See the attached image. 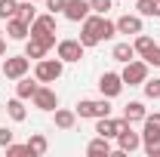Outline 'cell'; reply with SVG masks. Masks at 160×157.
Masks as SVG:
<instances>
[{
  "instance_id": "cell-1",
  "label": "cell",
  "mask_w": 160,
  "mask_h": 157,
  "mask_svg": "<svg viewBox=\"0 0 160 157\" xmlns=\"http://www.w3.org/2000/svg\"><path fill=\"white\" fill-rule=\"evenodd\" d=\"M77 117H89V120H96V117H111V99H80L77 102Z\"/></svg>"
},
{
  "instance_id": "cell-2",
  "label": "cell",
  "mask_w": 160,
  "mask_h": 157,
  "mask_svg": "<svg viewBox=\"0 0 160 157\" xmlns=\"http://www.w3.org/2000/svg\"><path fill=\"white\" fill-rule=\"evenodd\" d=\"M62 71H65V62L62 59H37V65H34V77L40 80V83H52V80L62 77Z\"/></svg>"
},
{
  "instance_id": "cell-3",
  "label": "cell",
  "mask_w": 160,
  "mask_h": 157,
  "mask_svg": "<svg viewBox=\"0 0 160 157\" xmlns=\"http://www.w3.org/2000/svg\"><path fill=\"white\" fill-rule=\"evenodd\" d=\"M28 68H31V59H28V56H6L0 74H3L6 80H19V77L28 74Z\"/></svg>"
},
{
  "instance_id": "cell-4",
  "label": "cell",
  "mask_w": 160,
  "mask_h": 157,
  "mask_svg": "<svg viewBox=\"0 0 160 157\" xmlns=\"http://www.w3.org/2000/svg\"><path fill=\"white\" fill-rule=\"evenodd\" d=\"M120 77H123V86L129 83V86H142L145 80H148V62H126L123 65V71H120Z\"/></svg>"
},
{
  "instance_id": "cell-5",
  "label": "cell",
  "mask_w": 160,
  "mask_h": 157,
  "mask_svg": "<svg viewBox=\"0 0 160 157\" xmlns=\"http://www.w3.org/2000/svg\"><path fill=\"white\" fill-rule=\"evenodd\" d=\"M99 22H102L99 13H92V16H86V19H83V28H80V43H83L86 49H89V46H96V43H102Z\"/></svg>"
},
{
  "instance_id": "cell-6",
  "label": "cell",
  "mask_w": 160,
  "mask_h": 157,
  "mask_svg": "<svg viewBox=\"0 0 160 157\" xmlns=\"http://www.w3.org/2000/svg\"><path fill=\"white\" fill-rule=\"evenodd\" d=\"M99 93L105 99H117L120 93H123V77L114 74V71H105V74L99 77Z\"/></svg>"
},
{
  "instance_id": "cell-7",
  "label": "cell",
  "mask_w": 160,
  "mask_h": 157,
  "mask_svg": "<svg viewBox=\"0 0 160 157\" xmlns=\"http://www.w3.org/2000/svg\"><path fill=\"white\" fill-rule=\"evenodd\" d=\"M34 108H40V111H56L59 108V96H56V89H49V86H43L40 83L37 93H34Z\"/></svg>"
},
{
  "instance_id": "cell-8",
  "label": "cell",
  "mask_w": 160,
  "mask_h": 157,
  "mask_svg": "<svg viewBox=\"0 0 160 157\" xmlns=\"http://www.w3.org/2000/svg\"><path fill=\"white\" fill-rule=\"evenodd\" d=\"M56 49H59V59H62V62H80L86 46H83L80 40H71V37H68V40H59V46H56Z\"/></svg>"
},
{
  "instance_id": "cell-9",
  "label": "cell",
  "mask_w": 160,
  "mask_h": 157,
  "mask_svg": "<svg viewBox=\"0 0 160 157\" xmlns=\"http://www.w3.org/2000/svg\"><path fill=\"white\" fill-rule=\"evenodd\" d=\"M62 13H65V19H68V22H83L92 9H89V0H68Z\"/></svg>"
},
{
  "instance_id": "cell-10",
  "label": "cell",
  "mask_w": 160,
  "mask_h": 157,
  "mask_svg": "<svg viewBox=\"0 0 160 157\" xmlns=\"http://www.w3.org/2000/svg\"><path fill=\"white\" fill-rule=\"evenodd\" d=\"M43 34H56V16L46 13V16H37L31 22V37H43Z\"/></svg>"
},
{
  "instance_id": "cell-11",
  "label": "cell",
  "mask_w": 160,
  "mask_h": 157,
  "mask_svg": "<svg viewBox=\"0 0 160 157\" xmlns=\"http://www.w3.org/2000/svg\"><path fill=\"white\" fill-rule=\"evenodd\" d=\"M6 34H9V40H28L31 25H28V22H22L19 16H12V19H6Z\"/></svg>"
},
{
  "instance_id": "cell-12",
  "label": "cell",
  "mask_w": 160,
  "mask_h": 157,
  "mask_svg": "<svg viewBox=\"0 0 160 157\" xmlns=\"http://www.w3.org/2000/svg\"><path fill=\"white\" fill-rule=\"evenodd\" d=\"M117 145H120L123 154H132V151L142 145V136H139V133H132V126H129V129H123V133L117 136Z\"/></svg>"
},
{
  "instance_id": "cell-13",
  "label": "cell",
  "mask_w": 160,
  "mask_h": 157,
  "mask_svg": "<svg viewBox=\"0 0 160 157\" xmlns=\"http://www.w3.org/2000/svg\"><path fill=\"white\" fill-rule=\"evenodd\" d=\"M117 34H142V16H120L117 19Z\"/></svg>"
},
{
  "instance_id": "cell-14",
  "label": "cell",
  "mask_w": 160,
  "mask_h": 157,
  "mask_svg": "<svg viewBox=\"0 0 160 157\" xmlns=\"http://www.w3.org/2000/svg\"><path fill=\"white\" fill-rule=\"evenodd\" d=\"M25 145H28V151H31V157H43L46 151H49V142H46V136H43V133H31Z\"/></svg>"
},
{
  "instance_id": "cell-15",
  "label": "cell",
  "mask_w": 160,
  "mask_h": 157,
  "mask_svg": "<svg viewBox=\"0 0 160 157\" xmlns=\"http://www.w3.org/2000/svg\"><path fill=\"white\" fill-rule=\"evenodd\" d=\"M145 133H142V142H154L160 139V114H145Z\"/></svg>"
},
{
  "instance_id": "cell-16",
  "label": "cell",
  "mask_w": 160,
  "mask_h": 157,
  "mask_svg": "<svg viewBox=\"0 0 160 157\" xmlns=\"http://www.w3.org/2000/svg\"><path fill=\"white\" fill-rule=\"evenodd\" d=\"M86 154H89V157H108V154H111V139L96 136L89 145H86Z\"/></svg>"
},
{
  "instance_id": "cell-17",
  "label": "cell",
  "mask_w": 160,
  "mask_h": 157,
  "mask_svg": "<svg viewBox=\"0 0 160 157\" xmlns=\"http://www.w3.org/2000/svg\"><path fill=\"white\" fill-rule=\"evenodd\" d=\"M111 59L120 62V65L132 62V59H136V46H132V43H114V49H111Z\"/></svg>"
},
{
  "instance_id": "cell-18",
  "label": "cell",
  "mask_w": 160,
  "mask_h": 157,
  "mask_svg": "<svg viewBox=\"0 0 160 157\" xmlns=\"http://www.w3.org/2000/svg\"><path fill=\"white\" fill-rule=\"evenodd\" d=\"M37 86H40V80L34 77H19V83H16V96L19 99H34V93H37Z\"/></svg>"
},
{
  "instance_id": "cell-19",
  "label": "cell",
  "mask_w": 160,
  "mask_h": 157,
  "mask_svg": "<svg viewBox=\"0 0 160 157\" xmlns=\"http://www.w3.org/2000/svg\"><path fill=\"white\" fill-rule=\"evenodd\" d=\"M52 114H56V126H59V129H74V123H77V111H68V108H56Z\"/></svg>"
},
{
  "instance_id": "cell-20",
  "label": "cell",
  "mask_w": 160,
  "mask_h": 157,
  "mask_svg": "<svg viewBox=\"0 0 160 157\" xmlns=\"http://www.w3.org/2000/svg\"><path fill=\"white\" fill-rule=\"evenodd\" d=\"M6 114H9V117L16 120V123H22V120L28 117V111H25V99H9V102H6Z\"/></svg>"
},
{
  "instance_id": "cell-21",
  "label": "cell",
  "mask_w": 160,
  "mask_h": 157,
  "mask_svg": "<svg viewBox=\"0 0 160 157\" xmlns=\"http://www.w3.org/2000/svg\"><path fill=\"white\" fill-rule=\"evenodd\" d=\"M96 133L105 139H117V120L111 117H96Z\"/></svg>"
},
{
  "instance_id": "cell-22",
  "label": "cell",
  "mask_w": 160,
  "mask_h": 157,
  "mask_svg": "<svg viewBox=\"0 0 160 157\" xmlns=\"http://www.w3.org/2000/svg\"><path fill=\"white\" fill-rule=\"evenodd\" d=\"M145 114H148V111H145V105H142V102H129V105L123 108V117L129 120V123H139V120H145Z\"/></svg>"
},
{
  "instance_id": "cell-23",
  "label": "cell",
  "mask_w": 160,
  "mask_h": 157,
  "mask_svg": "<svg viewBox=\"0 0 160 157\" xmlns=\"http://www.w3.org/2000/svg\"><path fill=\"white\" fill-rule=\"evenodd\" d=\"M46 53H49V49H46L37 37H28V43H25V56H28V59H43Z\"/></svg>"
},
{
  "instance_id": "cell-24",
  "label": "cell",
  "mask_w": 160,
  "mask_h": 157,
  "mask_svg": "<svg viewBox=\"0 0 160 157\" xmlns=\"http://www.w3.org/2000/svg\"><path fill=\"white\" fill-rule=\"evenodd\" d=\"M16 16H19L22 22H31L37 19V9H34V0H19V9H16Z\"/></svg>"
},
{
  "instance_id": "cell-25",
  "label": "cell",
  "mask_w": 160,
  "mask_h": 157,
  "mask_svg": "<svg viewBox=\"0 0 160 157\" xmlns=\"http://www.w3.org/2000/svg\"><path fill=\"white\" fill-rule=\"evenodd\" d=\"M136 9H139V16H154V19H160V0H136Z\"/></svg>"
},
{
  "instance_id": "cell-26",
  "label": "cell",
  "mask_w": 160,
  "mask_h": 157,
  "mask_svg": "<svg viewBox=\"0 0 160 157\" xmlns=\"http://www.w3.org/2000/svg\"><path fill=\"white\" fill-rule=\"evenodd\" d=\"M132 46H136V53H139L142 59H145V56H148V53H151V49H154L157 43L148 37V34H136V43H132Z\"/></svg>"
},
{
  "instance_id": "cell-27",
  "label": "cell",
  "mask_w": 160,
  "mask_h": 157,
  "mask_svg": "<svg viewBox=\"0 0 160 157\" xmlns=\"http://www.w3.org/2000/svg\"><path fill=\"white\" fill-rule=\"evenodd\" d=\"M99 31H102V40H111L114 34H117V22H111V19H105V16H102Z\"/></svg>"
},
{
  "instance_id": "cell-28",
  "label": "cell",
  "mask_w": 160,
  "mask_h": 157,
  "mask_svg": "<svg viewBox=\"0 0 160 157\" xmlns=\"http://www.w3.org/2000/svg\"><path fill=\"white\" fill-rule=\"evenodd\" d=\"M19 9V0H0V19H12Z\"/></svg>"
},
{
  "instance_id": "cell-29",
  "label": "cell",
  "mask_w": 160,
  "mask_h": 157,
  "mask_svg": "<svg viewBox=\"0 0 160 157\" xmlns=\"http://www.w3.org/2000/svg\"><path fill=\"white\" fill-rule=\"evenodd\" d=\"M142 86H145V96H148V99H160V80L157 77H154V80H145Z\"/></svg>"
},
{
  "instance_id": "cell-30",
  "label": "cell",
  "mask_w": 160,
  "mask_h": 157,
  "mask_svg": "<svg viewBox=\"0 0 160 157\" xmlns=\"http://www.w3.org/2000/svg\"><path fill=\"white\" fill-rule=\"evenodd\" d=\"M111 3H114V0H89V9L99 13V16H105V13L111 9Z\"/></svg>"
},
{
  "instance_id": "cell-31",
  "label": "cell",
  "mask_w": 160,
  "mask_h": 157,
  "mask_svg": "<svg viewBox=\"0 0 160 157\" xmlns=\"http://www.w3.org/2000/svg\"><path fill=\"white\" fill-rule=\"evenodd\" d=\"M3 151H6L9 157H25V154H31V151H28V145H16V142H12V145H6Z\"/></svg>"
},
{
  "instance_id": "cell-32",
  "label": "cell",
  "mask_w": 160,
  "mask_h": 157,
  "mask_svg": "<svg viewBox=\"0 0 160 157\" xmlns=\"http://www.w3.org/2000/svg\"><path fill=\"white\" fill-rule=\"evenodd\" d=\"M145 154H148V157H160V139H154V142H145Z\"/></svg>"
},
{
  "instance_id": "cell-33",
  "label": "cell",
  "mask_w": 160,
  "mask_h": 157,
  "mask_svg": "<svg viewBox=\"0 0 160 157\" xmlns=\"http://www.w3.org/2000/svg\"><path fill=\"white\" fill-rule=\"evenodd\" d=\"M6 145H12V129L9 126H0V148H6Z\"/></svg>"
},
{
  "instance_id": "cell-34",
  "label": "cell",
  "mask_w": 160,
  "mask_h": 157,
  "mask_svg": "<svg viewBox=\"0 0 160 157\" xmlns=\"http://www.w3.org/2000/svg\"><path fill=\"white\" fill-rule=\"evenodd\" d=\"M43 3H46V9L56 16V13H62V9H65V3H68V0H43Z\"/></svg>"
},
{
  "instance_id": "cell-35",
  "label": "cell",
  "mask_w": 160,
  "mask_h": 157,
  "mask_svg": "<svg viewBox=\"0 0 160 157\" xmlns=\"http://www.w3.org/2000/svg\"><path fill=\"white\" fill-rule=\"evenodd\" d=\"M145 62H148V65H154V68H160V46H154V49L145 56Z\"/></svg>"
},
{
  "instance_id": "cell-36",
  "label": "cell",
  "mask_w": 160,
  "mask_h": 157,
  "mask_svg": "<svg viewBox=\"0 0 160 157\" xmlns=\"http://www.w3.org/2000/svg\"><path fill=\"white\" fill-rule=\"evenodd\" d=\"M0 56H6V40H3V34H0Z\"/></svg>"
},
{
  "instance_id": "cell-37",
  "label": "cell",
  "mask_w": 160,
  "mask_h": 157,
  "mask_svg": "<svg viewBox=\"0 0 160 157\" xmlns=\"http://www.w3.org/2000/svg\"><path fill=\"white\" fill-rule=\"evenodd\" d=\"M34 3H40V0H34Z\"/></svg>"
},
{
  "instance_id": "cell-38",
  "label": "cell",
  "mask_w": 160,
  "mask_h": 157,
  "mask_svg": "<svg viewBox=\"0 0 160 157\" xmlns=\"http://www.w3.org/2000/svg\"><path fill=\"white\" fill-rule=\"evenodd\" d=\"M0 34H3V31H0Z\"/></svg>"
},
{
  "instance_id": "cell-39",
  "label": "cell",
  "mask_w": 160,
  "mask_h": 157,
  "mask_svg": "<svg viewBox=\"0 0 160 157\" xmlns=\"http://www.w3.org/2000/svg\"><path fill=\"white\" fill-rule=\"evenodd\" d=\"M0 77H3V74H0Z\"/></svg>"
}]
</instances>
